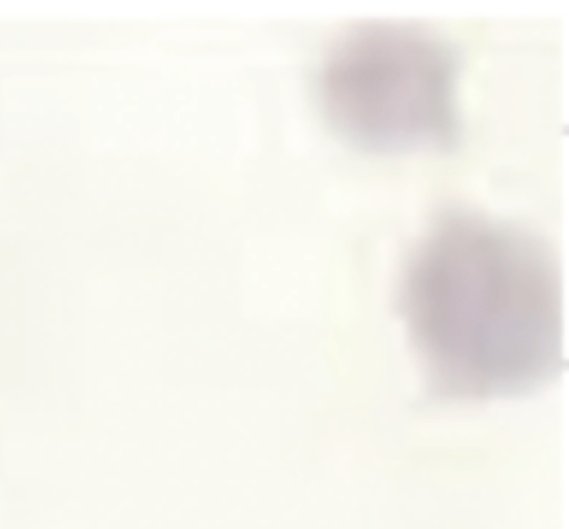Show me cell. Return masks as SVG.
<instances>
[{"instance_id": "6da1fadb", "label": "cell", "mask_w": 569, "mask_h": 529, "mask_svg": "<svg viewBox=\"0 0 569 529\" xmlns=\"http://www.w3.org/2000/svg\"><path fill=\"white\" fill-rule=\"evenodd\" d=\"M398 309L442 398L518 393L565 360L560 267L542 240L493 216L436 218L407 260Z\"/></svg>"}, {"instance_id": "7a4b0ae2", "label": "cell", "mask_w": 569, "mask_h": 529, "mask_svg": "<svg viewBox=\"0 0 569 529\" xmlns=\"http://www.w3.org/2000/svg\"><path fill=\"white\" fill-rule=\"evenodd\" d=\"M460 60L420 24L360 22L327 49L318 96L331 127L373 151L449 149L460 138Z\"/></svg>"}]
</instances>
